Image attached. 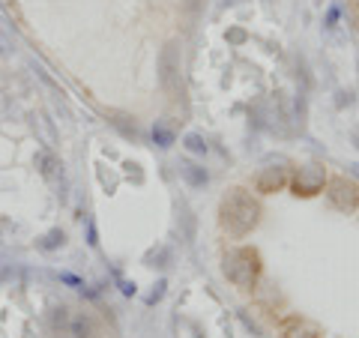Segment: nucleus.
I'll list each match as a JSON object with an SVG mask.
<instances>
[{
    "mask_svg": "<svg viewBox=\"0 0 359 338\" xmlns=\"http://www.w3.org/2000/svg\"><path fill=\"white\" fill-rule=\"evenodd\" d=\"M36 165H39L42 177H48V180H54V168H63L51 153H39V156H36Z\"/></svg>",
    "mask_w": 359,
    "mask_h": 338,
    "instance_id": "13",
    "label": "nucleus"
},
{
    "mask_svg": "<svg viewBox=\"0 0 359 338\" xmlns=\"http://www.w3.org/2000/svg\"><path fill=\"white\" fill-rule=\"evenodd\" d=\"M327 198L335 210L341 212H353L359 207V186L353 180H347L344 174H335L327 180Z\"/></svg>",
    "mask_w": 359,
    "mask_h": 338,
    "instance_id": "3",
    "label": "nucleus"
},
{
    "mask_svg": "<svg viewBox=\"0 0 359 338\" xmlns=\"http://www.w3.org/2000/svg\"><path fill=\"white\" fill-rule=\"evenodd\" d=\"M219 216H222V228L231 236L243 240V236H249L257 228V222H261V204H257L245 189H231L219 204Z\"/></svg>",
    "mask_w": 359,
    "mask_h": 338,
    "instance_id": "1",
    "label": "nucleus"
},
{
    "mask_svg": "<svg viewBox=\"0 0 359 338\" xmlns=\"http://www.w3.org/2000/svg\"><path fill=\"white\" fill-rule=\"evenodd\" d=\"M69 320H72V311L66 306H54L51 309V330L54 332H66L69 330Z\"/></svg>",
    "mask_w": 359,
    "mask_h": 338,
    "instance_id": "10",
    "label": "nucleus"
},
{
    "mask_svg": "<svg viewBox=\"0 0 359 338\" xmlns=\"http://www.w3.org/2000/svg\"><path fill=\"white\" fill-rule=\"evenodd\" d=\"M174 58H177V45L171 42L162 54V84H165V90H171V93H174V75L180 69V63H174Z\"/></svg>",
    "mask_w": 359,
    "mask_h": 338,
    "instance_id": "8",
    "label": "nucleus"
},
{
    "mask_svg": "<svg viewBox=\"0 0 359 338\" xmlns=\"http://www.w3.org/2000/svg\"><path fill=\"white\" fill-rule=\"evenodd\" d=\"M66 335H72V338H96V320L90 318V314H84V311L81 314H72Z\"/></svg>",
    "mask_w": 359,
    "mask_h": 338,
    "instance_id": "6",
    "label": "nucleus"
},
{
    "mask_svg": "<svg viewBox=\"0 0 359 338\" xmlns=\"http://www.w3.org/2000/svg\"><path fill=\"white\" fill-rule=\"evenodd\" d=\"M153 141L159 144L162 150H168V147L174 144V129L165 126V123H156V126H153Z\"/></svg>",
    "mask_w": 359,
    "mask_h": 338,
    "instance_id": "12",
    "label": "nucleus"
},
{
    "mask_svg": "<svg viewBox=\"0 0 359 338\" xmlns=\"http://www.w3.org/2000/svg\"><path fill=\"white\" fill-rule=\"evenodd\" d=\"M186 147L192 150V153H207V144L201 135H186Z\"/></svg>",
    "mask_w": 359,
    "mask_h": 338,
    "instance_id": "14",
    "label": "nucleus"
},
{
    "mask_svg": "<svg viewBox=\"0 0 359 338\" xmlns=\"http://www.w3.org/2000/svg\"><path fill=\"white\" fill-rule=\"evenodd\" d=\"M261 255H257V249H249V245H240V249H231L228 255H224L222 261V273L224 278L231 281L233 288H243L249 290L257 285V278H261Z\"/></svg>",
    "mask_w": 359,
    "mask_h": 338,
    "instance_id": "2",
    "label": "nucleus"
},
{
    "mask_svg": "<svg viewBox=\"0 0 359 338\" xmlns=\"http://www.w3.org/2000/svg\"><path fill=\"white\" fill-rule=\"evenodd\" d=\"M327 186V171H323L320 165H302L299 171L290 177V189H294V195H302V198H311L323 191Z\"/></svg>",
    "mask_w": 359,
    "mask_h": 338,
    "instance_id": "4",
    "label": "nucleus"
},
{
    "mask_svg": "<svg viewBox=\"0 0 359 338\" xmlns=\"http://www.w3.org/2000/svg\"><path fill=\"white\" fill-rule=\"evenodd\" d=\"M63 243H66V234L60 228H51V231H45L39 240H36V249H42V252H57V249H63Z\"/></svg>",
    "mask_w": 359,
    "mask_h": 338,
    "instance_id": "9",
    "label": "nucleus"
},
{
    "mask_svg": "<svg viewBox=\"0 0 359 338\" xmlns=\"http://www.w3.org/2000/svg\"><path fill=\"white\" fill-rule=\"evenodd\" d=\"M287 183H290V174H287L285 165H266V168H261V174H257V180H255L257 191H264V195L282 191Z\"/></svg>",
    "mask_w": 359,
    "mask_h": 338,
    "instance_id": "5",
    "label": "nucleus"
},
{
    "mask_svg": "<svg viewBox=\"0 0 359 338\" xmlns=\"http://www.w3.org/2000/svg\"><path fill=\"white\" fill-rule=\"evenodd\" d=\"M282 338H320V332L311 323L299 320V318H287L282 323Z\"/></svg>",
    "mask_w": 359,
    "mask_h": 338,
    "instance_id": "7",
    "label": "nucleus"
},
{
    "mask_svg": "<svg viewBox=\"0 0 359 338\" xmlns=\"http://www.w3.org/2000/svg\"><path fill=\"white\" fill-rule=\"evenodd\" d=\"M180 174H183L192 186H204V183H207V171H204V168H198V165H192V162H183V165H180Z\"/></svg>",
    "mask_w": 359,
    "mask_h": 338,
    "instance_id": "11",
    "label": "nucleus"
}]
</instances>
